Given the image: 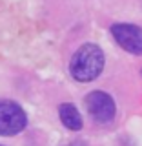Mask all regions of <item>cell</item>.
<instances>
[{
	"mask_svg": "<svg viewBox=\"0 0 142 146\" xmlns=\"http://www.w3.org/2000/svg\"><path fill=\"white\" fill-rule=\"evenodd\" d=\"M104 51L97 44H82L71 57L69 73L77 82H91L104 70Z\"/></svg>",
	"mask_w": 142,
	"mask_h": 146,
	"instance_id": "6da1fadb",
	"label": "cell"
},
{
	"mask_svg": "<svg viewBox=\"0 0 142 146\" xmlns=\"http://www.w3.org/2000/svg\"><path fill=\"white\" fill-rule=\"evenodd\" d=\"M58 115H60V121L62 124L67 128V130H73V131H79L82 130V117L79 113V110H77L75 104L71 102H64L58 106Z\"/></svg>",
	"mask_w": 142,
	"mask_h": 146,
	"instance_id": "5b68a950",
	"label": "cell"
},
{
	"mask_svg": "<svg viewBox=\"0 0 142 146\" xmlns=\"http://www.w3.org/2000/svg\"><path fill=\"white\" fill-rule=\"evenodd\" d=\"M111 35L124 51L142 55V27L127 22H118L111 26Z\"/></svg>",
	"mask_w": 142,
	"mask_h": 146,
	"instance_id": "277c9868",
	"label": "cell"
},
{
	"mask_svg": "<svg viewBox=\"0 0 142 146\" xmlns=\"http://www.w3.org/2000/svg\"><path fill=\"white\" fill-rule=\"evenodd\" d=\"M84 102H86V110L93 117V121L100 122V124H106V122L113 121V117L117 113L115 100L106 91H100V90L91 91V93L86 95Z\"/></svg>",
	"mask_w": 142,
	"mask_h": 146,
	"instance_id": "3957f363",
	"label": "cell"
},
{
	"mask_svg": "<svg viewBox=\"0 0 142 146\" xmlns=\"http://www.w3.org/2000/svg\"><path fill=\"white\" fill-rule=\"evenodd\" d=\"M27 126V115L13 100H0V135H17Z\"/></svg>",
	"mask_w": 142,
	"mask_h": 146,
	"instance_id": "7a4b0ae2",
	"label": "cell"
}]
</instances>
